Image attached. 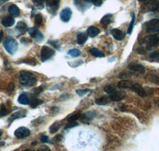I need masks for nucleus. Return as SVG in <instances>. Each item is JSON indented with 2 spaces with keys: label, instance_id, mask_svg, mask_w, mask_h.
<instances>
[{
  "label": "nucleus",
  "instance_id": "obj_1",
  "mask_svg": "<svg viewBox=\"0 0 159 151\" xmlns=\"http://www.w3.org/2000/svg\"><path fill=\"white\" fill-rule=\"evenodd\" d=\"M19 80L21 84L25 86H32L37 82V79L31 72L27 71H21L19 73Z\"/></svg>",
  "mask_w": 159,
  "mask_h": 151
},
{
  "label": "nucleus",
  "instance_id": "obj_2",
  "mask_svg": "<svg viewBox=\"0 0 159 151\" xmlns=\"http://www.w3.org/2000/svg\"><path fill=\"white\" fill-rule=\"evenodd\" d=\"M3 45L6 50L11 55L15 54L18 49V42H16V40L11 37H7L6 38L3 42Z\"/></svg>",
  "mask_w": 159,
  "mask_h": 151
},
{
  "label": "nucleus",
  "instance_id": "obj_3",
  "mask_svg": "<svg viewBox=\"0 0 159 151\" xmlns=\"http://www.w3.org/2000/svg\"><path fill=\"white\" fill-rule=\"evenodd\" d=\"M144 28L148 32H155L159 28V19H151L144 24Z\"/></svg>",
  "mask_w": 159,
  "mask_h": 151
},
{
  "label": "nucleus",
  "instance_id": "obj_4",
  "mask_svg": "<svg viewBox=\"0 0 159 151\" xmlns=\"http://www.w3.org/2000/svg\"><path fill=\"white\" fill-rule=\"evenodd\" d=\"M53 54H54V50L45 45L42 47V50H41V60L44 62V61L50 59Z\"/></svg>",
  "mask_w": 159,
  "mask_h": 151
},
{
  "label": "nucleus",
  "instance_id": "obj_5",
  "mask_svg": "<svg viewBox=\"0 0 159 151\" xmlns=\"http://www.w3.org/2000/svg\"><path fill=\"white\" fill-rule=\"evenodd\" d=\"M30 135V130L28 128L24 127V126H21V127L18 128L15 131V136L17 139H25L26 137H28Z\"/></svg>",
  "mask_w": 159,
  "mask_h": 151
},
{
  "label": "nucleus",
  "instance_id": "obj_6",
  "mask_svg": "<svg viewBox=\"0 0 159 151\" xmlns=\"http://www.w3.org/2000/svg\"><path fill=\"white\" fill-rule=\"evenodd\" d=\"M28 33H29L31 38L36 40L37 42H42L43 41V34L40 32L36 27H31V28H30L29 30H28Z\"/></svg>",
  "mask_w": 159,
  "mask_h": 151
},
{
  "label": "nucleus",
  "instance_id": "obj_7",
  "mask_svg": "<svg viewBox=\"0 0 159 151\" xmlns=\"http://www.w3.org/2000/svg\"><path fill=\"white\" fill-rule=\"evenodd\" d=\"M143 9L147 11H156L159 9V2L157 0H150L143 6Z\"/></svg>",
  "mask_w": 159,
  "mask_h": 151
},
{
  "label": "nucleus",
  "instance_id": "obj_8",
  "mask_svg": "<svg viewBox=\"0 0 159 151\" xmlns=\"http://www.w3.org/2000/svg\"><path fill=\"white\" fill-rule=\"evenodd\" d=\"M46 2V7L49 9L50 13H55L59 8L60 0H45Z\"/></svg>",
  "mask_w": 159,
  "mask_h": 151
},
{
  "label": "nucleus",
  "instance_id": "obj_9",
  "mask_svg": "<svg viewBox=\"0 0 159 151\" xmlns=\"http://www.w3.org/2000/svg\"><path fill=\"white\" fill-rule=\"evenodd\" d=\"M133 92H134L135 93H137L139 96H142V97H145L147 96V92H146V90L145 88H143L142 85H140L139 84H133V85L131 86V88H130Z\"/></svg>",
  "mask_w": 159,
  "mask_h": 151
},
{
  "label": "nucleus",
  "instance_id": "obj_10",
  "mask_svg": "<svg viewBox=\"0 0 159 151\" xmlns=\"http://www.w3.org/2000/svg\"><path fill=\"white\" fill-rule=\"evenodd\" d=\"M60 17H61V19L63 22H69V20L71 19V17H72V11H71L70 8L66 7L64 10H62V11L60 14Z\"/></svg>",
  "mask_w": 159,
  "mask_h": 151
},
{
  "label": "nucleus",
  "instance_id": "obj_11",
  "mask_svg": "<svg viewBox=\"0 0 159 151\" xmlns=\"http://www.w3.org/2000/svg\"><path fill=\"white\" fill-rule=\"evenodd\" d=\"M128 68L132 72H137L139 74H143L145 72V67L140 64H131L129 65Z\"/></svg>",
  "mask_w": 159,
  "mask_h": 151
},
{
  "label": "nucleus",
  "instance_id": "obj_12",
  "mask_svg": "<svg viewBox=\"0 0 159 151\" xmlns=\"http://www.w3.org/2000/svg\"><path fill=\"white\" fill-rule=\"evenodd\" d=\"M125 95L123 92H116L115 91L114 92H112L111 94H110V98L111 100L115 101V102H117V101H120L123 99H124Z\"/></svg>",
  "mask_w": 159,
  "mask_h": 151
},
{
  "label": "nucleus",
  "instance_id": "obj_13",
  "mask_svg": "<svg viewBox=\"0 0 159 151\" xmlns=\"http://www.w3.org/2000/svg\"><path fill=\"white\" fill-rule=\"evenodd\" d=\"M112 36L114 37L115 39L118 41H122L125 38V34L122 30L119 29H113L111 30Z\"/></svg>",
  "mask_w": 159,
  "mask_h": 151
},
{
  "label": "nucleus",
  "instance_id": "obj_14",
  "mask_svg": "<svg viewBox=\"0 0 159 151\" xmlns=\"http://www.w3.org/2000/svg\"><path fill=\"white\" fill-rule=\"evenodd\" d=\"M15 21L14 17L6 16L2 19V24L5 27H11L15 24Z\"/></svg>",
  "mask_w": 159,
  "mask_h": 151
},
{
  "label": "nucleus",
  "instance_id": "obj_15",
  "mask_svg": "<svg viewBox=\"0 0 159 151\" xmlns=\"http://www.w3.org/2000/svg\"><path fill=\"white\" fill-rule=\"evenodd\" d=\"M18 101L19 103L22 105H27L30 104V98L28 96L27 94L25 93H22L19 95V97H18Z\"/></svg>",
  "mask_w": 159,
  "mask_h": 151
},
{
  "label": "nucleus",
  "instance_id": "obj_16",
  "mask_svg": "<svg viewBox=\"0 0 159 151\" xmlns=\"http://www.w3.org/2000/svg\"><path fill=\"white\" fill-rule=\"evenodd\" d=\"M133 85V83L130 80H120L118 84V88H121V89H126V88H131V86Z\"/></svg>",
  "mask_w": 159,
  "mask_h": 151
},
{
  "label": "nucleus",
  "instance_id": "obj_17",
  "mask_svg": "<svg viewBox=\"0 0 159 151\" xmlns=\"http://www.w3.org/2000/svg\"><path fill=\"white\" fill-rule=\"evenodd\" d=\"M87 33L89 37H91V38H95V37L97 36L98 34L100 33V30H99V28H97L96 26H90L88 29Z\"/></svg>",
  "mask_w": 159,
  "mask_h": 151
},
{
  "label": "nucleus",
  "instance_id": "obj_18",
  "mask_svg": "<svg viewBox=\"0 0 159 151\" xmlns=\"http://www.w3.org/2000/svg\"><path fill=\"white\" fill-rule=\"evenodd\" d=\"M9 13L12 17H18L20 14V10L16 5L13 4V5L10 6Z\"/></svg>",
  "mask_w": 159,
  "mask_h": 151
},
{
  "label": "nucleus",
  "instance_id": "obj_19",
  "mask_svg": "<svg viewBox=\"0 0 159 151\" xmlns=\"http://www.w3.org/2000/svg\"><path fill=\"white\" fill-rule=\"evenodd\" d=\"M80 117H81V113H80V112H73L72 114H70L67 117V120L69 122H76Z\"/></svg>",
  "mask_w": 159,
  "mask_h": 151
},
{
  "label": "nucleus",
  "instance_id": "obj_20",
  "mask_svg": "<svg viewBox=\"0 0 159 151\" xmlns=\"http://www.w3.org/2000/svg\"><path fill=\"white\" fill-rule=\"evenodd\" d=\"M76 40H77V43L79 45H84L88 40L87 34L84 33H80L76 37Z\"/></svg>",
  "mask_w": 159,
  "mask_h": 151
},
{
  "label": "nucleus",
  "instance_id": "obj_21",
  "mask_svg": "<svg viewBox=\"0 0 159 151\" xmlns=\"http://www.w3.org/2000/svg\"><path fill=\"white\" fill-rule=\"evenodd\" d=\"M89 53L92 54V56H94L95 57H104V53L98 49H96V48H92L89 50Z\"/></svg>",
  "mask_w": 159,
  "mask_h": 151
},
{
  "label": "nucleus",
  "instance_id": "obj_22",
  "mask_svg": "<svg viewBox=\"0 0 159 151\" xmlns=\"http://www.w3.org/2000/svg\"><path fill=\"white\" fill-rule=\"evenodd\" d=\"M111 102V98L107 97V96H103L96 100V103L97 105H106Z\"/></svg>",
  "mask_w": 159,
  "mask_h": 151
},
{
  "label": "nucleus",
  "instance_id": "obj_23",
  "mask_svg": "<svg viewBox=\"0 0 159 151\" xmlns=\"http://www.w3.org/2000/svg\"><path fill=\"white\" fill-rule=\"evenodd\" d=\"M111 17L112 15H110V14H107V15H104L103 18L100 20V23L103 25H107L111 21Z\"/></svg>",
  "mask_w": 159,
  "mask_h": 151
},
{
  "label": "nucleus",
  "instance_id": "obj_24",
  "mask_svg": "<svg viewBox=\"0 0 159 151\" xmlns=\"http://www.w3.org/2000/svg\"><path fill=\"white\" fill-rule=\"evenodd\" d=\"M131 22H130V25H129L128 30H127V34H130L133 31V29H134V23H135V14L134 13H132L131 14Z\"/></svg>",
  "mask_w": 159,
  "mask_h": 151
},
{
  "label": "nucleus",
  "instance_id": "obj_25",
  "mask_svg": "<svg viewBox=\"0 0 159 151\" xmlns=\"http://www.w3.org/2000/svg\"><path fill=\"white\" fill-rule=\"evenodd\" d=\"M95 116V114L92 113V112H87L84 113L83 115V117L81 118L82 122H86V121H90L92 120Z\"/></svg>",
  "mask_w": 159,
  "mask_h": 151
},
{
  "label": "nucleus",
  "instance_id": "obj_26",
  "mask_svg": "<svg viewBox=\"0 0 159 151\" xmlns=\"http://www.w3.org/2000/svg\"><path fill=\"white\" fill-rule=\"evenodd\" d=\"M16 28L17 30H18L20 31V32L24 33L27 30V25H26L24 22H19L18 23V25H17Z\"/></svg>",
  "mask_w": 159,
  "mask_h": 151
},
{
  "label": "nucleus",
  "instance_id": "obj_27",
  "mask_svg": "<svg viewBox=\"0 0 159 151\" xmlns=\"http://www.w3.org/2000/svg\"><path fill=\"white\" fill-rule=\"evenodd\" d=\"M68 54L72 57H77L80 55V51L77 49H72L68 52Z\"/></svg>",
  "mask_w": 159,
  "mask_h": 151
},
{
  "label": "nucleus",
  "instance_id": "obj_28",
  "mask_svg": "<svg viewBox=\"0 0 159 151\" xmlns=\"http://www.w3.org/2000/svg\"><path fill=\"white\" fill-rule=\"evenodd\" d=\"M60 126H61V123L58 122H54L53 124L51 125L50 128H49V130H50V133H56L57 132V130H59Z\"/></svg>",
  "mask_w": 159,
  "mask_h": 151
},
{
  "label": "nucleus",
  "instance_id": "obj_29",
  "mask_svg": "<svg viewBox=\"0 0 159 151\" xmlns=\"http://www.w3.org/2000/svg\"><path fill=\"white\" fill-rule=\"evenodd\" d=\"M42 103H43V101L42 100H40V99H34L30 101V104L31 108H35L36 107H38V105L42 104Z\"/></svg>",
  "mask_w": 159,
  "mask_h": 151
},
{
  "label": "nucleus",
  "instance_id": "obj_30",
  "mask_svg": "<svg viewBox=\"0 0 159 151\" xmlns=\"http://www.w3.org/2000/svg\"><path fill=\"white\" fill-rule=\"evenodd\" d=\"M35 24H36L37 25H41L42 24V22H43V17H42V15H41V14H38V15H37L36 16H35Z\"/></svg>",
  "mask_w": 159,
  "mask_h": 151
},
{
  "label": "nucleus",
  "instance_id": "obj_31",
  "mask_svg": "<svg viewBox=\"0 0 159 151\" xmlns=\"http://www.w3.org/2000/svg\"><path fill=\"white\" fill-rule=\"evenodd\" d=\"M8 114V110L7 108H6V106L4 104H2L0 106V116L1 117H3Z\"/></svg>",
  "mask_w": 159,
  "mask_h": 151
},
{
  "label": "nucleus",
  "instance_id": "obj_32",
  "mask_svg": "<svg viewBox=\"0 0 159 151\" xmlns=\"http://www.w3.org/2000/svg\"><path fill=\"white\" fill-rule=\"evenodd\" d=\"M116 91V88H115L114 85H107V86H105L104 88V92H107L108 94H111L112 92H114Z\"/></svg>",
  "mask_w": 159,
  "mask_h": 151
},
{
  "label": "nucleus",
  "instance_id": "obj_33",
  "mask_svg": "<svg viewBox=\"0 0 159 151\" xmlns=\"http://www.w3.org/2000/svg\"><path fill=\"white\" fill-rule=\"evenodd\" d=\"M34 3L37 6V7L38 9H42L44 8V2H45V0H33Z\"/></svg>",
  "mask_w": 159,
  "mask_h": 151
},
{
  "label": "nucleus",
  "instance_id": "obj_34",
  "mask_svg": "<svg viewBox=\"0 0 159 151\" xmlns=\"http://www.w3.org/2000/svg\"><path fill=\"white\" fill-rule=\"evenodd\" d=\"M149 80L152 83L156 84V85H159V77L155 75H150L149 76Z\"/></svg>",
  "mask_w": 159,
  "mask_h": 151
},
{
  "label": "nucleus",
  "instance_id": "obj_35",
  "mask_svg": "<svg viewBox=\"0 0 159 151\" xmlns=\"http://www.w3.org/2000/svg\"><path fill=\"white\" fill-rule=\"evenodd\" d=\"M150 57L154 61H159V50H156L150 55Z\"/></svg>",
  "mask_w": 159,
  "mask_h": 151
},
{
  "label": "nucleus",
  "instance_id": "obj_36",
  "mask_svg": "<svg viewBox=\"0 0 159 151\" xmlns=\"http://www.w3.org/2000/svg\"><path fill=\"white\" fill-rule=\"evenodd\" d=\"M22 113H20V112H17V113H15V114H13L11 116V118L9 119L10 120V122H11L12 121L15 120L16 119H18V118H21V117H23L22 115H21Z\"/></svg>",
  "mask_w": 159,
  "mask_h": 151
},
{
  "label": "nucleus",
  "instance_id": "obj_37",
  "mask_svg": "<svg viewBox=\"0 0 159 151\" xmlns=\"http://www.w3.org/2000/svg\"><path fill=\"white\" fill-rule=\"evenodd\" d=\"M89 92H90V90H89V89H79V90L76 91V94L79 95L80 96H83V95H86Z\"/></svg>",
  "mask_w": 159,
  "mask_h": 151
},
{
  "label": "nucleus",
  "instance_id": "obj_38",
  "mask_svg": "<svg viewBox=\"0 0 159 151\" xmlns=\"http://www.w3.org/2000/svg\"><path fill=\"white\" fill-rule=\"evenodd\" d=\"M78 125V123L76 122H69L67 124L65 125V129H70V128H73L75 126H76Z\"/></svg>",
  "mask_w": 159,
  "mask_h": 151
},
{
  "label": "nucleus",
  "instance_id": "obj_39",
  "mask_svg": "<svg viewBox=\"0 0 159 151\" xmlns=\"http://www.w3.org/2000/svg\"><path fill=\"white\" fill-rule=\"evenodd\" d=\"M21 62H23V63H25V64H30V65H36V61H35V60L34 59H26V60H24V61H22Z\"/></svg>",
  "mask_w": 159,
  "mask_h": 151
},
{
  "label": "nucleus",
  "instance_id": "obj_40",
  "mask_svg": "<svg viewBox=\"0 0 159 151\" xmlns=\"http://www.w3.org/2000/svg\"><path fill=\"white\" fill-rule=\"evenodd\" d=\"M62 139V136L61 135H57V136H55L53 139H52V143H57V142H61V140Z\"/></svg>",
  "mask_w": 159,
  "mask_h": 151
},
{
  "label": "nucleus",
  "instance_id": "obj_41",
  "mask_svg": "<svg viewBox=\"0 0 159 151\" xmlns=\"http://www.w3.org/2000/svg\"><path fill=\"white\" fill-rule=\"evenodd\" d=\"M91 2L96 7H100L103 3V0H91Z\"/></svg>",
  "mask_w": 159,
  "mask_h": 151
},
{
  "label": "nucleus",
  "instance_id": "obj_42",
  "mask_svg": "<svg viewBox=\"0 0 159 151\" xmlns=\"http://www.w3.org/2000/svg\"><path fill=\"white\" fill-rule=\"evenodd\" d=\"M137 53L139 54H143V55H144V54H146V53H147V50H146L143 47H139V48L137 49Z\"/></svg>",
  "mask_w": 159,
  "mask_h": 151
},
{
  "label": "nucleus",
  "instance_id": "obj_43",
  "mask_svg": "<svg viewBox=\"0 0 159 151\" xmlns=\"http://www.w3.org/2000/svg\"><path fill=\"white\" fill-rule=\"evenodd\" d=\"M14 90H15V85H14V83H11L9 85V86H8L7 92H9V93H11V92H13Z\"/></svg>",
  "mask_w": 159,
  "mask_h": 151
},
{
  "label": "nucleus",
  "instance_id": "obj_44",
  "mask_svg": "<svg viewBox=\"0 0 159 151\" xmlns=\"http://www.w3.org/2000/svg\"><path fill=\"white\" fill-rule=\"evenodd\" d=\"M41 142L45 143V142H49V137L46 136V135H42L41 136Z\"/></svg>",
  "mask_w": 159,
  "mask_h": 151
},
{
  "label": "nucleus",
  "instance_id": "obj_45",
  "mask_svg": "<svg viewBox=\"0 0 159 151\" xmlns=\"http://www.w3.org/2000/svg\"><path fill=\"white\" fill-rule=\"evenodd\" d=\"M38 151H51L48 146H42L38 149Z\"/></svg>",
  "mask_w": 159,
  "mask_h": 151
},
{
  "label": "nucleus",
  "instance_id": "obj_46",
  "mask_svg": "<svg viewBox=\"0 0 159 151\" xmlns=\"http://www.w3.org/2000/svg\"><path fill=\"white\" fill-rule=\"evenodd\" d=\"M42 87H38V88H34V89L33 90V92H34L36 94H39L40 92H42Z\"/></svg>",
  "mask_w": 159,
  "mask_h": 151
},
{
  "label": "nucleus",
  "instance_id": "obj_47",
  "mask_svg": "<svg viewBox=\"0 0 159 151\" xmlns=\"http://www.w3.org/2000/svg\"><path fill=\"white\" fill-rule=\"evenodd\" d=\"M2 38H3V31L2 30H0V42H2Z\"/></svg>",
  "mask_w": 159,
  "mask_h": 151
},
{
  "label": "nucleus",
  "instance_id": "obj_48",
  "mask_svg": "<svg viewBox=\"0 0 159 151\" xmlns=\"http://www.w3.org/2000/svg\"><path fill=\"white\" fill-rule=\"evenodd\" d=\"M7 1H9V0H0V7L3 3H5L6 2H7Z\"/></svg>",
  "mask_w": 159,
  "mask_h": 151
},
{
  "label": "nucleus",
  "instance_id": "obj_49",
  "mask_svg": "<svg viewBox=\"0 0 159 151\" xmlns=\"http://www.w3.org/2000/svg\"><path fill=\"white\" fill-rule=\"evenodd\" d=\"M139 2H148V1H150V0H138Z\"/></svg>",
  "mask_w": 159,
  "mask_h": 151
},
{
  "label": "nucleus",
  "instance_id": "obj_50",
  "mask_svg": "<svg viewBox=\"0 0 159 151\" xmlns=\"http://www.w3.org/2000/svg\"><path fill=\"white\" fill-rule=\"evenodd\" d=\"M84 1L86 2H91V0H84Z\"/></svg>",
  "mask_w": 159,
  "mask_h": 151
},
{
  "label": "nucleus",
  "instance_id": "obj_51",
  "mask_svg": "<svg viewBox=\"0 0 159 151\" xmlns=\"http://www.w3.org/2000/svg\"><path fill=\"white\" fill-rule=\"evenodd\" d=\"M24 151H34V150H33V149H25V150H24Z\"/></svg>",
  "mask_w": 159,
  "mask_h": 151
},
{
  "label": "nucleus",
  "instance_id": "obj_52",
  "mask_svg": "<svg viewBox=\"0 0 159 151\" xmlns=\"http://www.w3.org/2000/svg\"><path fill=\"white\" fill-rule=\"evenodd\" d=\"M2 131L0 130V136H2Z\"/></svg>",
  "mask_w": 159,
  "mask_h": 151
}]
</instances>
